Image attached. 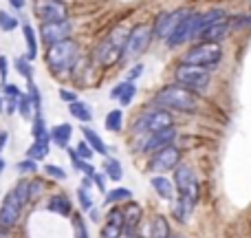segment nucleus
<instances>
[{
  "instance_id": "f257e3e1",
  "label": "nucleus",
  "mask_w": 251,
  "mask_h": 238,
  "mask_svg": "<svg viewBox=\"0 0 251 238\" xmlns=\"http://www.w3.org/2000/svg\"><path fill=\"white\" fill-rule=\"evenodd\" d=\"M47 66L53 78H71L79 62V44L73 38L62 40L47 49Z\"/></svg>"
},
{
  "instance_id": "f03ea898",
  "label": "nucleus",
  "mask_w": 251,
  "mask_h": 238,
  "mask_svg": "<svg viewBox=\"0 0 251 238\" xmlns=\"http://www.w3.org/2000/svg\"><path fill=\"white\" fill-rule=\"evenodd\" d=\"M154 104H159L161 108L178 110V113H196V108H199V95L192 88H185L174 82L170 86H163L156 93Z\"/></svg>"
},
{
  "instance_id": "7ed1b4c3",
  "label": "nucleus",
  "mask_w": 251,
  "mask_h": 238,
  "mask_svg": "<svg viewBox=\"0 0 251 238\" xmlns=\"http://www.w3.org/2000/svg\"><path fill=\"white\" fill-rule=\"evenodd\" d=\"M128 33H130V31L126 29V26H122V25L115 26V29L110 31V33L106 35L100 44H97L95 53H93L95 64H100V66H104V69H106V66H115L117 62H122Z\"/></svg>"
},
{
  "instance_id": "20e7f679",
  "label": "nucleus",
  "mask_w": 251,
  "mask_h": 238,
  "mask_svg": "<svg viewBox=\"0 0 251 238\" xmlns=\"http://www.w3.org/2000/svg\"><path fill=\"white\" fill-rule=\"evenodd\" d=\"M26 201L29 199V183L26 181H20L2 201V208H0V227L9 230L13 227L18 221H20V214L25 210Z\"/></svg>"
},
{
  "instance_id": "39448f33",
  "label": "nucleus",
  "mask_w": 251,
  "mask_h": 238,
  "mask_svg": "<svg viewBox=\"0 0 251 238\" xmlns=\"http://www.w3.org/2000/svg\"><path fill=\"white\" fill-rule=\"evenodd\" d=\"M223 60V49L218 42H196L183 55V62L187 64H196L203 69H214Z\"/></svg>"
},
{
  "instance_id": "423d86ee",
  "label": "nucleus",
  "mask_w": 251,
  "mask_h": 238,
  "mask_svg": "<svg viewBox=\"0 0 251 238\" xmlns=\"http://www.w3.org/2000/svg\"><path fill=\"white\" fill-rule=\"evenodd\" d=\"M209 79H212V73H209V69H203V66L181 62V64L174 69V82L185 88H192V91H196V93L205 91Z\"/></svg>"
},
{
  "instance_id": "0eeeda50",
  "label": "nucleus",
  "mask_w": 251,
  "mask_h": 238,
  "mask_svg": "<svg viewBox=\"0 0 251 238\" xmlns=\"http://www.w3.org/2000/svg\"><path fill=\"white\" fill-rule=\"evenodd\" d=\"M152 40H154V31H152L150 25H137L134 29H130L126 47H124L122 62H130V60L141 57L148 51V47L152 44Z\"/></svg>"
},
{
  "instance_id": "6e6552de",
  "label": "nucleus",
  "mask_w": 251,
  "mask_h": 238,
  "mask_svg": "<svg viewBox=\"0 0 251 238\" xmlns=\"http://www.w3.org/2000/svg\"><path fill=\"white\" fill-rule=\"evenodd\" d=\"M170 126H174V117L168 110L156 108V110H150V113L141 115V117L132 124V130H134V134H150V132H156V130L170 128Z\"/></svg>"
},
{
  "instance_id": "1a4fd4ad",
  "label": "nucleus",
  "mask_w": 251,
  "mask_h": 238,
  "mask_svg": "<svg viewBox=\"0 0 251 238\" xmlns=\"http://www.w3.org/2000/svg\"><path fill=\"white\" fill-rule=\"evenodd\" d=\"M73 35V22L66 18V20H51V22H42L40 25V38L47 47L57 44L62 40H69Z\"/></svg>"
},
{
  "instance_id": "9d476101",
  "label": "nucleus",
  "mask_w": 251,
  "mask_h": 238,
  "mask_svg": "<svg viewBox=\"0 0 251 238\" xmlns=\"http://www.w3.org/2000/svg\"><path fill=\"white\" fill-rule=\"evenodd\" d=\"M33 16L40 22L66 20L69 7L64 4V0H33Z\"/></svg>"
},
{
  "instance_id": "9b49d317",
  "label": "nucleus",
  "mask_w": 251,
  "mask_h": 238,
  "mask_svg": "<svg viewBox=\"0 0 251 238\" xmlns=\"http://www.w3.org/2000/svg\"><path fill=\"white\" fill-rule=\"evenodd\" d=\"M192 9H174V11H163L156 16V22L152 25V31H154V38L159 40H168L170 33L176 29V25L183 20L185 16H190Z\"/></svg>"
},
{
  "instance_id": "f8f14e48",
  "label": "nucleus",
  "mask_w": 251,
  "mask_h": 238,
  "mask_svg": "<svg viewBox=\"0 0 251 238\" xmlns=\"http://www.w3.org/2000/svg\"><path fill=\"white\" fill-rule=\"evenodd\" d=\"M174 183H176V190L181 196L192 199L194 203H199V181H196V174L192 172L185 165H176L174 168Z\"/></svg>"
},
{
  "instance_id": "ddd939ff",
  "label": "nucleus",
  "mask_w": 251,
  "mask_h": 238,
  "mask_svg": "<svg viewBox=\"0 0 251 238\" xmlns=\"http://www.w3.org/2000/svg\"><path fill=\"white\" fill-rule=\"evenodd\" d=\"M178 159H181L178 148H174L172 143H170V146L161 148L159 152H154V157H152V161H150V170L156 174L170 172V170H174L178 165Z\"/></svg>"
},
{
  "instance_id": "4468645a",
  "label": "nucleus",
  "mask_w": 251,
  "mask_h": 238,
  "mask_svg": "<svg viewBox=\"0 0 251 238\" xmlns=\"http://www.w3.org/2000/svg\"><path fill=\"white\" fill-rule=\"evenodd\" d=\"M176 137V130L170 126V128H163V130H156V132H150V134H143L141 137V152H159L161 148L170 146Z\"/></svg>"
},
{
  "instance_id": "2eb2a0df",
  "label": "nucleus",
  "mask_w": 251,
  "mask_h": 238,
  "mask_svg": "<svg viewBox=\"0 0 251 238\" xmlns=\"http://www.w3.org/2000/svg\"><path fill=\"white\" fill-rule=\"evenodd\" d=\"M194 16H196V11H192L190 16H185L176 25V29L170 33V38L165 40V44H168L170 49H178L181 44L192 42V25H194Z\"/></svg>"
},
{
  "instance_id": "dca6fc26",
  "label": "nucleus",
  "mask_w": 251,
  "mask_h": 238,
  "mask_svg": "<svg viewBox=\"0 0 251 238\" xmlns=\"http://www.w3.org/2000/svg\"><path fill=\"white\" fill-rule=\"evenodd\" d=\"M229 31H231L229 29V18H223V20H218V22H212V25L201 33L199 42H218L221 44L223 40L229 35Z\"/></svg>"
},
{
  "instance_id": "f3484780",
  "label": "nucleus",
  "mask_w": 251,
  "mask_h": 238,
  "mask_svg": "<svg viewBox=\"0 0 251 238\" xmlns=\"http://www.w3.org/2000/svg\"><path fill=\"white\" fill-rule=\"evenodd\" d=\"M134 95H137V86H134V82H122V84H117V86L110 91V97L113 100H117L122 106H130L132 104V100H134Z\"/></svg>"
},
{
  "instance_id": "a211bd4d",
  "label": "nucleus",
  "mask_w": 251,
  "mask_h": 238,
  "mask_svg": "<svg viewBox=\"0 0 251 238\" xmlns=\"http://www.w3.org/2000/svg\"><path fill=\"white\" fill-rule=\"evenodd\" d=\"M141 216H143L141 205H139V203H132V201H130V203L126 205V210H124V227H122V230L126 232V234H130V232H132L134 227L139 225Z\"/></svg>"
},
{
  "instance_id": "6ab92c4d",
  "label": "nucleus",
  "mask_w": 251,
  "mask_h": 238,
  "mask_svg": "<svg viewBox=\"0 0 251 238\" xmlns=\"http://www.w3.org/2000/svg\"><path fill=\"white\" fill-rule=\"evenodd\" d=\"M194 208H196L194 201L178 194V199L174 201V216H176V221L187 223L190 221V216H192V212H194Z\"/></svg>"
},
{
  "instance_id": "aec40b11",
  "label": "nucleus",
  "mask_w": 251,
  "mask_h": 238,
  "mask_svg": "<svg viewBox=\"0 0 251 238\" xmlns=\"http://www.w3.org/2000/svg\"><path fill=\"white\" fill-rule=\"evenodd\" d=\"M22 33H25V42H26V53L25 55L29 57L31 62L38 57V33H35V29L31 25H22Z\"/></svg>"
},
{
  "instance_id": "412c9836",
  "label": "nucleus",
  "mask_w": 251,
  "mask_h": 238,
  "mask_svg": "<svg viewBox=\"0 0 251 238\" xmlns=\"http://www.w3.org/2000/svg\"><path fill=\"white\" fill-rule=\"evenodd\" d=\"M73 134V126L71 124H60L51 130V141H55V146L69 148V139Z\"/></svg>"
},
{
  "instance_id": "4be33fe9",
  "label": "nucleus",
  "mask_w": 251,
  "mask_h": 238,
  "mask_svg": "<svg viewBox=\"0 0 251 238\" xmlns=\"http://www.w3.org/2000/svg\"><path fill=\"white\" fill-rule=\"evenodd\" d=\"M152 187L156 190V194H159L161 199H168V201H170V199L174 196L172 181H168L163 174H156V177H152Z\"/></svg>"
},
{
  "instance_id": "5701e85b",
  "label": "nucleus",
  "mask_w": 251,
  "mask_h": 238,
  "mask_svg": "<svg viewBox=\"0 0 251 238\" xmlns=\"http://www.w3.org/2000/svg\"><path fill=\"white\" fill-rule=\"evenodd\" d=\"M69 113L73 115L77 121H82V124H88V121H93V110L88 104H84V102H73V104H69Z\"/></svg>"
},
{
  "instance_id": "b1692460",
  "label": "nucleus",
  "mask_w": 251,
  "mask_h": 238,
  "mask_svg": "<svg viewBox=\"0 0 251 238\" xmlns=\"http://www.w3.org/2000/svg\"><path fill=\"white\" fill-rule=\"evenodd\" d=\"M49 143H51V134H47V137H38L33 146L29 148V157L31 159H44V157L49 155Z\"/></svg>"
},
{
  "instance_id": "393cba45",
  "label": "nucleus",
  "mask_w": 251,
  "mask_h": 238,
  "mask_svg": "<svg viewBox=\"0 0 251 238\" xmlns=\"http://www.w3.org/2000/svg\"><path fill=\"white\" fill-rule=\"evenodd\" d=\"M82 134H84L86 143L93 148V150L100 152V155H106V143H104V139L95 132V130H93V128H82Z\"/></svg>"
},
{
  "instance_id": "a878e982",
  "label": "nucleus",
  "mask_w": 251,
  "mask_h": 238,
  "mask_svg": "<svg viewBox=\"0 0 251 238\" xmlns=\"http://www.w3.org/2000/svg\"><path fill=\"white\" fill-rule=\"evenodd\" d=\"M18 113H20L25 119H33V115H35V106L26 93H22V95L18 97Z\"/></svg>"
},
{
  "instance_id": "bb28decb",
  "label": "nucleus",
  "mask_w": 251,
  "mask_h": 238,
  "mask_svg": "<svg viewBox=\"0 0 251 238\" xmlns=\"http://www.w3.org/2000/svg\"><path fill=\"white\" fill-rule=\"evenodd\" d=\"M104 124H106V128H108L110 132H119V130H122V126H124V113L119 108L110 110V113L106 115Z\"/></svg>"
},
{
  "instance_id": "cd10ccee",
  "label": "nucleus",
  "mask_w": 251,
  "mask_h": 238,
  "mask_svg": "<svg viewBox=\"0 0 251 238\" xmlns=\"http://www.w3.org/2000/svg\"><path fill=\"white\" fill-rule=\"evenodd\" d=\"M66 150H69V157H71V161H73V165L77 170H82L84 174H86V177H93V174H95V168H93L91 163H88L86 159H82V157L77 155V152L73 150V148H66Z\"/></svg>"
},
{
  "instance_id": "c85d7f7f",
  "label": "nucleus",
  "mask_w": 251,
  "mask_h": 238,
  "mask_svg": "<svg viewBox=\"0 0 251 238\" xmlns=\"http://www.w3.org/2000/svg\"><path fill=\"white\" fill-rule=\"evenodd\" d=\"M49 210L62 214V216H69L71 214V201L66 199V196H53V199L49 201Z\"/></svg>"
},
{
  "instance_id": "c756f323",
  "label": "nucleus",
  "mask_w": 251,
  "mask_h": 238,
  "mask_svg": "<svg viewBox=\"0 0 251 238\" xmlns=\"http://www.w3.org/2000/svg\"><path fill=\"white\" fill-rule=\"evenodd\" d=\"M16 71L22 75L25 79H33V66H31V60L26 55H20V57H16Z\"/></svg>"
},
{
  "instance_id": "7c9ffc66",
  "label": "nucleus",
  "mask_w": 251,
  "mask_h": 238,
  "mask_svg": "<svg viewBox=\"0 0 251 238\" xmlns=\"http://www.w3.org/2000/svg\"><path fill=\"white\" fill-rule=\"evenodd\" d=\"M152 238H170V227L163 216H156L152 223Z\"/></svg>"
},
{
  "instance_id": "2f4dec72",
  "label": "nucleus",
  "mask_w": 251,
  "mask_h": 238,
  "mask_svg": "<svg viewBox=\"0 0 251 238\" xmlns=\"http://www.w3.org/2000/svg\"><path fill=\"white\" fill-rule=\"evenodd\" d=\"M104 170H106V174H108L113 181H119V179H122V165H119V161L113 159V157H106Z\"/></svg>"
},
{
  "instance_id": "473e14b6",
  "label": "nucleus",
  "mask_w": 251,
  "mask_h": 238,
  "mask_svg": "<svg viewBox=\"0 0 251 238\" xmlns=\"http://www.w3.org/2000/svg\"><path fill=\"white\" fill-rule=\"evenodd\" d=\"M18 26H20V20L13 16H9L7 11H2L0 9V29L4 31V33H9V31H16Z\"/></svg>"
},
{
  "instance_id": "72a5a7b5",
  "label": "nucleus",
  "mask_w": 251,
  "mask_h": 238,
  "mask_svg": "<svg viewBox=\"0 0 251 238\" xmlns=\"http://www.w3.org/2000/svg\"><path fill=\"white\" fill-rule=\"evenodd\" d=\"M26 95L31 97V102H33V106H35V110H40L42 108V93H40V88H38V84L33 82V79H26Z\"/></svg>"
},
{
  "instance_id": "f704fd0d",
  "label": "nucleus",
  "mask_w": 251,
  "mask_h": 238,
  "mask_svg": "<svg viewBox=\"0 0 251 238\" xmlns=\"http://www.w3.org/2000/svg\"><path fill=\"white\" fill-rule=\"evenodd\" d=\"M31 134H33L35 139L38 137H47V124H44V117H42V113L40 110H35V115H33V128H31Z\"/></svg>"
},
{
  "instance_id": "c9c22d12",
  "label": "nucleus",
  "mask_w": 251,
  "mask_h": 238,
  "mask_svg": "<svg viewBox=\"0 0 251 238\" xmlns=\"http://www.w3.org/2000/svg\"><path fill=\"white\" fill-rule=\"evenodd\" d=\"M132 196V192L128 190V187H117V190H110L108 194H106V203H117V201H126Z\"/></svg>"
},
{
  "instance_id": "e433bc0d",
  "label": "nucleus",
  "mask_w": 251,
  "mask_h": 238,
  "mask_svg": "<svg viewBox=\"0 0 251 238\" xmlns=\"http://www.w3.org/2000/svg\"><path fill=\"white\" fill-rule=\"evenodd\" d=\"M143 71H146V66H143L141 62H137V64H132L130 71L126 73V79H128V82H137V79L143 75Z\"/></svg>"
},
{
  "instance_id": "4c0bfd02",
  "label": "nucleus",
  "mask_w": 251,
  "mask_h": 238,
  "mask_svg": "<svg viewBox=\"0 0 251 238\" xmlns=\"http://www.w3.org/2000/svg\"><path fill=\"white\" fill-rule=\"evenodd\" d=\"M75 152H77V155L82 157V159H86V161H91V159H93V155H95V150H93V148L86 143V139L77 143V148H75Z\"/></svg>"
},
{
  "instance_id": "58836bf2",
  "label": "nucleus",
  "mask_w": 251,
  "mask_h": 238,
  "mask_svg": "<svg viewBox=\"0 0 251 238\" xmlns=\"http://www.w3.org/2000/svg\"><path fill=\"white\" fill-rule=\"evenodd\" d=\"M122 227L119 225H113V223H106V227L101 230V238H119L122 236Z\"/></svg>"
},
{
  "instance_id": "ea45409f",
  "label": "nucleus",
  "mask_w": 251,
  "mask_h": 238,
  "mask_svg": "<svg viewBox=\"0 0 251 238\" xmlns=\"http://www.w3.org/2000/svg\"><path fill=\"white\" fill-rule=\"evenodd\" d=\"M2 95H4V100H18V97L22 95V91L16 86V84H4V86H2Z\"/></svg>"
},
{
  "instance_id": "a19ab883",
  "label": "nucleus",
  "mask_w": 251,
  "mask_h": 238,
  "mask_svg": "<svg viewBox=\"0 0 251 238\" xmlns=\"http://www.w3.org/2000/svg\"><path fill=\"white\" fill-rule=\"evenodd\" d=\"M73 227H75V238H88L86 236V225H84V221L77 216V214H73Z\"/></svg>"
},
{
  "instance_id": "79ce46f5",
  "label": "nucleus",
  "mask_w": 251,
  "mask_h": 238,
  "mask_svg": "<svg viewBox=\"0 0 251 238\" xmlns=\"http://www.w3.org/2000/svg\"><path fill=\"white\" fill-rule=\"evenodd\" d=\"M35 170H38V161L31 159V157L18 163V172H35Z\"/></svg>"
},
{
  "instance_id": "37998d69",
  "label": "nucleus",
  "mask_w": 251,
  "mask_h": 238,
  "mask_svg": "<svg viewBox=\"0 0 251 238\" xmlns=\"http://www.w3.org/2000/svg\"><path fill=\"white\" fill-rule=\"evenodd\" d=\"M77 196H79V203H82L84 210H93V199L88 196L86 187H79V190H77Z\"/></svg>"
},
{
  "instance_id": "c03bdc74",
  "label": "nucleus",
  "mask_w": 251,
  "mask_h": 238,
  "mask_svg": "<svg viewBox=\"0 0 251 238\" xmlns=\"http://www.w3.org/2000/svg\"><path fill=\"white\" fill-rule=\"evenodd\" d=\"M7 75H9V60L4 55H0V86L7 84Z\"/></svg>"
},
{
  "instance_id": "a18cd8bd",
  "label": "nucleus",
  "mask_w": 251,
  "mask_h": 238,
  "mask_svg": "<svg viewBox=\"0 0 251 238\" xmlns=\"http://www.w3.org/2000/svg\"><path fill=\"white\" fill-rule=\"evenodd\" d=\"M108 223L124 227V212H122V210H110V212H108Z\"/></svg>"
},
{
  "instance_id": "49530a36",
  "label": "nucleus",
  "mask_w": 251,
  "mask_h": 238,
  "mask_svg": "<svg viewBox=\"0 0 251 238\" xmlns=\"http://www.w3.org/2000/svg\"><path fill=\"white\" fill-rule=\"evenodd\" d=\"M60 100L66 102V104H73V102H77V93L69 91V88H62V91H60Z\"/></svg>"
},
{
  "instance_id": "de8ad7c7",
  "label": "nucleus",
  "mask_w": 251,
  "mask_h": 238,
  "mask_svg": "<svg viewBox=\"0 0 251 238\" xmlns=\"http://www.w3.org/2000/svg\"><path fill=\"white\" fill-rule=\"evenodd\" d=\"M47 174L49 177H55V179H66V172L62 168H57V165H47Z\"/></svg>"
},
{
  "instance_id": "09e8293b",
  "label": "nucleus",
  "mask_w": 251,
  "mask_h": 238,
  "mask_svg": "<svg viewBox=\"0 0 251 238\" xmlns=\"http://www.w3.org/2000/svg\"><path fill=\"white\" fill-rule=\"evenodd\" d=\"M93 181L97 183V187H100L101 192L106 190V183H104V177H101V174H93Z\"/></svg>"
},
{
  "instance_id": "8fccbe9b",
  "label": "nucleus",
  "mask_w": 251,
  "mask_h": 238,
  "mask_svg": "<svg viewBox=\"0 0 251 238\" xmlns=\"http://www.w3.org/2000/svg\"><path fill=\"white\" fill-rule=\"evenodd\" d=\"M9 4H11L16 11H20V9H25V4H26V0H9Z\"/></svg>"
},
{
  "instance_id": "3c124183",
  "label": "nucleus",
  "mask_w": 251,
  "mask_h": 238,
  "mask_svg": "<svg viewBox=\"0 0 251 238\" xmlns=\"http://www.w3.org/2000/svg\"><path fill=\"white\" fill-rule=\"evenodd\" d=\"M7 137H9V134L2 130V132H0V150H2V148H4V143H7Z\"/></svg>"
},
{
  "instance_id": "603ef678",
  "label": "nucleus",
  "mask_w": 251,
  "mask_h": 238,
  "mask_svg": "<svg viewBox=\"0 0 251 238\" xmlns=\"http://www.w3.org/2000/svg\"><path fill=\"white\" fill-rule=\"evenodd\" d=\"M0 238H9V234H7V230H4V227H0Z\"/></svg>"
},
{
  "instance_id": "864d4df0",
  "label": "nucleus",
  "mask_w": 251,
  "mask_h": 238,
  "mask_svg": "<svg viewBox=\"0 0 251 238\" xmlns=\"http://www.w3.org/2000/svg\"><path fill=\"white\" fill-rule=\"evenodd\" d=\"M2 170H4V159L0 157V172H2Z\"/></svg>"
},
{
  "instance_id": "5fc2aeb1",
  "label": "nucleus",
  "mask_w": 251,
  "mask_h": 238,
  "mask_svg": "<svg viewBox=\"0 0 251 238\" xmlns=\"http://www.w3.org/2000/svg\"><path fill=\"white\" fill-rule=\"evenodd\" d=\"M2 106H4V104H2V97H0V110H2Z\"/></svg>"
},
{
  "instance_id": "6e6d98bb",
  "label": "nucleus",
  "mask_w": 251,
  "mask_h": 238,
  "mask_svg": "<svg viewBox=\"0 0 251 238\" xmlns=\"http://www.w3.org/2000/svg\"><path fill=\"white\" fill-rule=\"evenodd\" d=\"M170 238H183V236H170Z\"/></svg>"
}]
</instances>
